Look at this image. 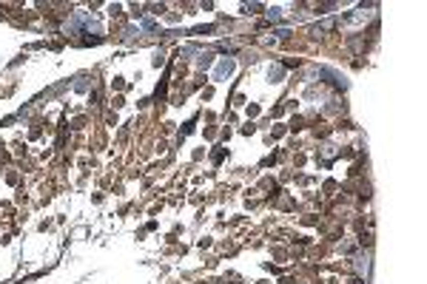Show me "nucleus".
I'll return each instance as SVG.
<instances>
[{
    "mask_svg": "<svg viewBox=\"0 0 427 284\" xmlns=\"http://www.w3.org/2000/svg\"><path fill=\"white\" fill-rule=\"evenodd\" d=\"M373 17V6L368 9V12H356V15H350V17H345V26H359V23H365V20H370Z\"/></svg>",
    "mask_w": 427,
    "mask_h": 284,
    "instance_id": "f03ea898",
    "label": "nucleus"
},
{
    "mask_svg": "<svg viewBox=\"0 0 427 284\" xmlns=\"http://www.w3.org/2000/svg\"><path fill=\"white\" fill-rule=\"evenodd\" d=\"M268 15H271V20H279V17H282V9H271Z\"/></svg>",
    "mask_w": 427,
    "mask_h": 284,
    "instance_id": "39448f33",
    "label": "nucleus"
},
{
    "mask_svg": "<svg viewBox=\"0 0 427 284\" xmlns=\"http://www.w3.org/2000/svg\"><path fill=\"white\" fill-rule=\"evenodd\" d=\"M234 74V60H219V66L214 68V80H225V77H231Z\"/></svg>",
    "mask_w": 427,
    "mask_h": 284,
    "instance_id": "f257e3e1",
    "label": "nucleus"
},
{
    "mask_svg": "<svg viewBox=\"0 0 427 284\" xmlns=\"http://www.w3.org/2000/svg\"><path fill=\"white\" fill-rule=\"evenodd\" d=\"M282 74H285V68H282V66H274V68H271V80H276V83H279V80H282Z\"/></svg>",
    "mask_w": 427,
    "mask_h": 284,
    "instance_id": "20e7f679",
    "label": "nucleus"
},
{
    "mask_svg": "<svg viewBox=\"0 0 427 284\" xmlns=\"http://www.w3.org/2000/svg\"><path fill=\"white\" fill-rule=\"evenodd\" d=\"M336 26V20H325V23H319V26H313V34H319V31H327Z\"/></svg>",
    "mask_w": 427,
    "mask_h": 284,
    "instance_id": "7ed1b4c3",
    "label": "nucleus"
}]
</instances>
